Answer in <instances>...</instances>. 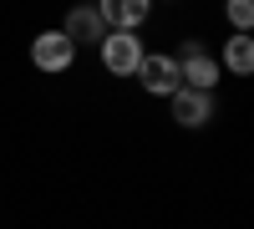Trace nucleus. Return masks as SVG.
I'll return each instance as SVG.
<instances>
[{
  "mask_svg": "<svg viewBox=\"0 0 254 229\" xmlns=\"http://www.w3.org/2000/svg\"><path fill=\"white\" fill-rule=\"evenodd\" d=\"M71 56H76V41H71L66 31H41V36L31 41V61H36L41 72H66Z\"/></svg>",
  "mask_w": 254,
  "mask_h": 229,
  "instance_id": "1",
  "label": "nucleus"
},
{
  "mask_svg": "<svg viewBox=\"0 0 254 229\" xmlns=\"http://www.w3.org/2000/svg\"><path fill=\"white\" fill-rule=\"evenodd\" d=\"M102 61H107L112 76H132L137 61H142L137 36H132V31H112V36H102Z\"/></svg>",
  "mask_w": 254,
  "mask_h": 229,
  "instance_id": "2",
  "label": "nucleus"
},
{
  "mask_svg": "<svg viewBox=\"0 0 254 229\" xmlns=\"http://www.w3.org/2000/svg\"><path fill=\"white\" fill-rule=\"evenodd\" d=\"M132 76H142V87H147V92H158V97H173V92L183 87L178 61H173V56H142Z\"/></svg>",
  "mask_w": 254,
  "mask_h": 229,
  "instance_id": "3",
  "label": "nucleus"
},
{
  "mask_svg": "<svg viewBox=\"0 0 254 229\" xmlns=\"http://www.w3.org/2000/svg\"><path fill=\"white\" fill-rule=\"evenodd\" d=\"M173 117H178V128H203V122L214 117V102H208V92L178 87L173 92Z\"/></svg>",
  "mask_w": 254,
  "mask_h": 229,
  "instance_id": "4",
  "label": "nucleus"
},
{
  "mask_svg": "<svg viewBox=\"0 0 254 229\" xmlns=\"http://www.w3.org/2000/svg\"><path fill=\"white\" fill-rule=\"evenodd\" d=\"M102 20L107 26H117V31H137L142 20H147V10H153V0H102Z\"/></svg>",
  "mask_w": 254,
  "mask_h": 229,
  "instance_id": "5",
  "label": "nucleus"
},
{
  "mask_svg": "<svg viewBox=\"0 0 254 229\" xmlns=\"http://www.w3.org/2000/svg\"><path fill=\"white\" fill-rule=\"evenodd\" d=\"M102 31H107V20H102V10H92V5H76L66 15V36L71 41H102Z\"/></svg>",
  "mask_w": 254,
  "mask_h": 229,
  "instance_id": "6",
  "label": "nucleus"
},
{
  "mask_svg": "<svg viewBox=\"0 0 254 229\" xmlns=\"http://www.w3.org/2000/svg\"><path fill=\"white\" fill-rule=\"evenodd\" d=\"M224 61H229V72L249 76V72H254V41H249V36H234V41H229V51H224Z\"/></svg>",
  "mask_w": 254,
  "mask_h": 229,
  "instance_id": "7",
  "label": "nucleus"
},
{
  "mask_svg": "<svg viewBox=\"0 0 254 229\" xmlns=\"http://www.w3.org/2000/svg\"><path fill=\"white\" fill-rule=\"evenodd\" d=\"M229 20H234L239 31H249L254 26V0H229Z\"/></svg>",
  "mask_w": 254,
  "mask_h": 229,
  "instance_id": "8",
  "label": "nucleus"
}]
</instances>
